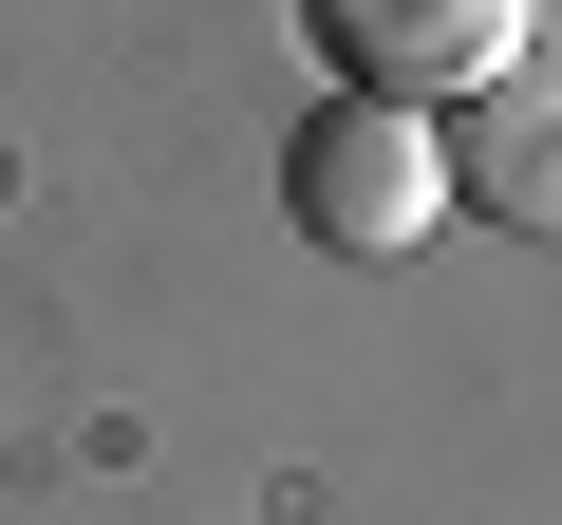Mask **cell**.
Returning a JSON list of instances; mask_svg holds the SVG:
<instances>
[{
  "label": "cell",
  "mask_w": 562,
  "mask_h": 525,
  "mask_svg": "<svg viewBox=\"0 0 562 525\" xmlns=\"http://www.w3.org/2000/svg\"><path fill=\"white\" fill-rule=\"evenodd\" d=\"M281 206H301V244L338 262H413L469 188H450V113H394V94H319L301 150H281Z\"/></svg>",
  "instance_id": "1"
},
{
  "label": "cell",
  "mask_w": 562,
  "mask_h": 525,
  "mask_svg": "<svg viewBox=\"0 0 562 525\" xmlns=\"http://www.w3.org/2000/svg\"><path fill=\"white\" fill-rule=\"evenodd\" d=\"M301 38L338 94H394V113H469L487 76L543 57V0H301Z\"/></svg>",
  "instance_id": "2"
},
{
  "label": "cell",
  "mask_w": 562,
  "mask_h": 525,
  "mask_svg": "<svg viewBox=\"0 0 562 525\" xmlns=\"http://www.w3.org/2000/svg\"><path fill=\"white\" fill-rule=\"evenodd\" d=\"M450 188H469L506 244H562V57H525V76H487V94L450 113Z\"/></svg>",
  "instance_id": "3"
}]
</instances>
